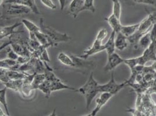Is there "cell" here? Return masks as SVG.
Here are the masks:
<instances>
[{
  "label": "cell",
  "instance_id": "obj_13",
  "mask_svg": "<svg viewBox=\"0 0 156 116\" xmlns=\"http://www.w3.org/2000/svg\"><path fill=\"white\" fill-rule=\"evenodd\" d=\"M116 32L114 31H112L111 33L110 36L107 42L104 44V46H105V51L107 52V55H110L111 54L114 53L115 51V35Z\"/></svg>",
  "mask_w": 156,
  "mask_h": 116
},
{
  "label": "cell",
  "instance_id": "obj_1",
  "mask_svg": "<svg viewBox=\"0 0 156 116\" xmlns=\"http://www.w3.org/2000/svg\"><path fill=\"white\" fill-rule=\"evenodd\" d=\"M98 87L99 84L94 78L93 73H91L86 83L75 91L82 94L85 97L86 110L89 109L93 99L100 93Z\"/></svg>",
  "mask_w": 156,
  "mask_h": 116
},
{
  "label": "cell",
  "instance_id": "obj_12",
  "mask_svg": "<svg viewBox=\"0 0 156 116\" xmlns=\"http://www.w3.org/2000/svg\"><path fill=\"white\" fill-rule=\"evenodd\" d=\"M105 20L108 22L112 31L116 32V34L121 32L122 25L121 23L120 19L117 18L113 14H111L108 17L105 18Z\"/></svg>",
  "mask_w": 156,
  "mask_h": 116
},
{
  "label": "cell",
  "instance_id": "obj_20",
  "mask_svg": "<svg viewBox=\"0 0 156 116\" xmlns=\"http://www.w3.org/2000/svg\"><path fill=\"white\" fill-rule=\"evenodd\" d=\"M38 90H41L45 95L47 98H49L52 93L51 82L46 80L42 84L40 85Z\"/></svg>",
  "mask_w": 156,
  "mask_h": 116
},
{
  "label": "cell",
  "instance_id": "obj_14",
  "mask_svg": "<svg viewBox=\"0 0 156 116\" xmlns=\"http://www.w3.org/2000/svg\"><path fill=\"white\" fill-rule=\"evenodd\" d=\"M139 26H140V22L136 24L132 25L122 26L120 32H121L122 34H124V36H125L126 37L129 38L136 32L139 27Z\"/></svg>",
  "mask_w": 156,
  "mask_h": 116
},
{
  "label": "cell",
  "instance_id": "obj_18",
  "mask_svg": "<svg viewBox=\"0 0 156 116\" xmlns=\"http://www.w3.org/2000/svg\"><path fill=\"white\" fill-rule=\"evenodd\" d=\"M7 74L10 80H24L29 74V73L20 72L16 70H7Z\"/></svg>",
  "mask_w": 156,
  "mask_h": 116
},
{
  "label": "cell",
  "instance_id": "obj_33",
  "mask_svg": "<svg viewBox=\"0 0 156 116\" xmlns=\"http://www.w3.org/2000/svg\"><path fill=\"white\" fill-rule=\"evenodd\" d=\"M32 58H29V57H25V56H20L18 59H17L16 62H17V63L20 64V65H23V64H25L27 62H29L30 60Z\"/></svg>",
  "mask_w": 156,
  "mask_h": 116
},
{
  "label": "cell",
  "instance_id": "obj_28",
  "mask_svg": "<svg viewBox=\"0 0 156 116\" xmlns=\"http://www.w3.org/2000/svg\"><path fill=\"white\" fill-rule=\"evenodd\" d=\"M83 11H89L92 13H94L96 9L94 5V0H85Z\"/></svg>",
  "mask_w": 156,
  "mask_h": 116
},
{
  "label": "cell",
  "instance_id": "obj_10",
  "mask_svg": "<svg viewBox=\"0 0 156 116\" xmlns=\"http://www.w3.org/2000/svg\"><path fill=\"white\" fill-rule=\"evenodd\" d=\"M22 24L21 22H16L11 26H5L1 27V32H0V39L1 41L3 39L8 37L9 36L16 33L18 31H16L15 29L18 27L21 26Z\"/></svg>",
  "mask_w": 156,
  "mask_h": 116
},
{
  "label": "cell",
  "instance_id": "obj_26",
  "mask_svg": "<svg viewBox=\"0 0 156 116\" xmlns=\"http://www.w3.org/2000/svg\"><path fill=\"white\" fill-rule=\"evenodd\" d=\"M113 2V7H112V13L117 18L120 19L121 12H122V7L121 2L119 0H112Z\"/></svg>",
  "mask_w": 156,
  "mask_h": 116
},
{
  "label": "cell",
  "instance_id": "obj_7",
  "mask_svg": "<svg viewBox=\"0 0 156 116\" xmlns=\"http://www.w3.org/2000/svg\"><path fill=\"white\" fill-rule=\"evenodd\" d=\"M125 59L121 58L118 53H114L108 56V60L104 67V71H112L117 66L124 63Z\"/></svg>",
  "mask_w": 156,
  "mask_h": 116
},
{
  "label": "cell",
  "instance_id": "obj_8",
  "mask_svg": "<svg viewBox=\"0 0 156 116\" xmlns=\"http://www.w3.org/2000/svg\"><path fill=\"white\" fill-rule=\"evenodd\" d=\"M114 95H115V94H112V93H110V92L100 93V97H98L96 101V106L91 111V113L92 116H96L101 109L109 101V100Z\"/></svg>",
  "mask_w": 156,
  "mask_h": 116
},
{
  "label": "cell",
  "instance_id": "obj_16",
  "mask_svg": "<svg viewBox=\"0 0 156 116\" xmlns=\"http://www.w3.org/2000/svg\"><path fill=\"white\" fill-rule=\"evenodd\" d=\"M75 90L76 91V89L74 87L71 86L67 85L63 83L61 80L58 81L51 82V90L52 92L57 91V90Z\"/></svg>",
  "mask_w": 156,
  "mask_h": 116
},
{
  "label": "cell",
  "instance_id": "obj_15",
  "mask_svg": "<svg viewBox=\"0 0 156 116\" xmlns=\"http://www.w3.org/2000/svg\"><path fill=\"white\" fill-rule=\"evenodd\" d=\"M57 59L62 65L68 66V67H75L74 62L71 56H69L64 52H59L57 56Z\"/></svg>",
  "mask_w": 156,
  "mask_h": 116
},
{
  "label": "cell",
  "instance_id": "obj_34",
  "mask_svg": "<svg viewBox=\"0 0 156 116\" xmlns=\"http://www.w3.org/2000/svg\"><path fill=\"white\" fill-rule=\"evenodd\" d=\"M58 2L60 6V9L61 11H63L66 6L67 0H58Z\"/></svg>",
  "mask_w": 156,
  "mask_h": 116
},
{
  "label": "cell",
  "instance_id": "obj_37",
  "mask_svg": "<svg viewBox=\"0 0 156 116\" xmlns=\"http://www.w3.org/2000/svg\"><path fill=\"white\" fill-rule=\"evenodd\" d=\"M2 1H3V0H0V2H1V3L2 2Z\"/></svg>",
  "mask_w": 156,
  "mask_h": 116
},
{
  "label": "cell",
  "instance_id": "obj_9",
  "mask_svg": "<svg viewBox=\"0 0 156 116\" xmlns=\"http://www.w3.org/2000/svg\"><path fill=\"white\" fill-rule=\"evenodd\" d=\"M85 0H72L68 7V13L73 18H76L80 12L83 11Z\"/></svg>",
  "mask_w": 156,
  "mask_h": 116
},
{
  "label": "cell",
  "instance_id": "obj_24",
  "mask_svg": "<svg viewBox=\"0 0 156 116\" xmlns=\"http://www.w3.org/2000/svg\"><path fill=\"white\" fill-rule=\"evenodd\" d=\"M35 35L37 41H39L41 45L46 46L47 48L51 46L48 37L46 36V34H44L41 30L36 32Z\"/></svg>",
  "mask_w": 156,
  "mask_h": 116
},
{
  "label": "cell",
  "instance_id": "obj_21",
  "mask_svg": "<svg viewBox=\"0 0 156 116\" xmlns=\"http://www.w3.org/2000/svg\"><path fill=\"white\" fill-rule=\"evenodd\" d=\"M45 80L46 76L44 73H36L32 84L33 90H38L40 85L42 84Z\"/></svg>",
  "mask_w": 156,
  "mask_h": 116
},
{
  "label": "cell",
  "instance_id": "obj_36",
  "mask_svg": "<svg viewBox=\"0 0 156 116\" xmlns=\"http://www.w3.org/2000/svg\"><path fill=\"white\" fill-rule=\"evenodd\" d=\"M92 116V115H91V113H90V114H87V115H86V116Z\"/></svg>",
  "mask_w": 156,
  "mask_h": 116
},
{
  "label": "cell",
  "instance_id": "obj_3",
  "mask_svg": "<svg viewBox=\"0 0 156 116\" xmlns=\"http://www.w3.org/2000/svg\"><path fill=\"white\" fill-rule=\"evenodd\" d=\"M156 13H149L144 19L140 22V26L136 32L128 38L129 43L133 45H137L140 39L143 35L149 32L153 25L156 23Z\"/></svg>",
  "mask_w": 156,
  "mask_h": 116
},
{
  "label": "cell",
  "instance_id": "obj_35",
  "mask_svg": "<svg viewBox=\"0 0 156 116\" xmlns=\"http://www.w3.org/2000/svg\"><path fill=\"white\" fill-rule=\"evenodd\" d=\"M49 116H57V114H56V110H54L52 111L51 114Z\"/></svg>",
  "mask_w": 156,
  "mask_h": 116
},
{
  "label": "cell",
  "instance_id": "obj_2",
  "mask_svg": "<svg viewBox=\"0 0 156 116\" xmlns=\"http://www.w3.org/2000/svg\"><path fill=\"white\" fill-rule=\"evenodd\" d=\"M39 27L41 31L48 37L51 46H57L60 43H66L71 39V37L67 34L59 32L51 27L45 25L43 18H40V19Z\"/></svg>",
  "mask_w": 156,
  "mask_h": 116
},
{
  "label": "cell",
  "instance_id": "obj_30",
  "mask_svg": "<svg viewBox=\"0 0 156 116\" xmlns=\"http://www.w3.org/2000/svg\"><path fill=\"white\" fill-rule=\"evenodd\" d=\"M108 35V32L107 30V29H101L98 32L97 36L96 39H98V40L101 41H103L104 39L106 38V37Z\"/></svg>",
  "mask_w": 156,
  "mask_h": 116
},
{
  "label": "cell",
  "instance_id": "obj_11",
  "mask_svg": "<svg viewBox=\"0 0 156 116\" xmlns=\"http://www.w3.org/2000/svg\"><path fill=\"white\" fill-rule=\"evenodd\" d=\"M128 43L129 41L128 37H126L121 32L117 33L115 40L116 49L120 51H124L128 47Z\"/></svg>",
  "mask_w": 156,
  "mask_h": 116
},
{
  "label": "cell",
  "instance_id": "obj_4",
  "mask_svg": "<svg viewBox=\"0 0 156 116\" xmlns=\"http://www.w3.org/2000/svg\"><path fill=\"white\" fill-rule=\"evenodd\" d=\"M2 8V18L19 16L30 13L32 10L29 7L18 4H4L1 5Z\"/></svg>",
  "mask_w": 156,
  "mask_h": 116
},
{
  "label": "cell",
  "instance_id": "obj_23",
  "mask_svg": "<svg viewBox=\"0 0 156 116\" xmlns=\"http://www.w3.org/2000/svg\"><path fill=\"white\" fill-rule=\"evenodd\" d=\"M17 65L16 60L6 58L4 59H1L0 61V66L1 68L7 69V70H12L16 65Z\"/></svg>",
  "mask_w": 156,
  "mask_h": 116
},
{
  "label": "cell",
  "instance_id": "obj_27",
  "mask_svg": "<svg viewBox=\"0 0 156 116\" xmlns=\"http://www.w3.org/2000/svg\"><path fill=\"white\" fill-rule=\"evenodd\" d=\"M26 4L27 7H29L31 10L32 12L33 13H36V14H40L39 10L37 8V7L35 1L34 0H22Z\"/></svg>",
  "mask_w": 156,
  "mask_h": 116
},
{
  "label": "cell",
  "instance_id": "obj_6",
  "mask_svg": "<svg viewBox=\"0 0 156 116\" xmlns=\"http://www.w3.org/2000/svg\"><path fill=\"white\" fill-rule=\"evenodd\" d=\"M103 51H105V46L104 44H103V42L98 39H95L91 46L85 50L83 52V54L79 57L86 60L92 55Z\"/></svg>",
  "mask_w": 156,
  "mask_h": 116
},
{
  "label": "cell",
  "instance_id": "obj_22",
  "mask_svg": "<svg viewBox=\"0 0 156 116\" xmlns=\"http://www.w3.org/2000/svg\"><path fill=\"white\" fill-rule=\"evenodd\" d=\"M151 43V36H150V33L149 32L146 33V34L143 35V36L140 39L138 42L137 45L144 50L149 46Z\"/></svg>",
  "mask_w": 156,
  "mask_h": 116
},
{
  "label": "cell",
  "instance_id": "obj_17",
  "mask_svg": "<svg viewBox=\"0 0 156 116\" xmlns=\"http://www.w3.org/2000/svg\"><path fill=\"white\" fill-rule=\"evenodd\" d=\"M23 84V80H10L8 82L5 83L4 85L5 87L8 89H11L15 91L20 92L22 85Z\"/></svg>",
  "mask_w": 156,
  "mask_h": 116
},
{
  "label": "cell",
  "instance_id": "obj_32",
  "mask_svg": "<svg viewBox=\"0 0 156 116\" xmlns=\"http://www.w3.org/2000/svg\"><path fill=\"white\" fill-rule=\"evenodd\" d=\"M136 4H142L149 5H156V0H133Z\"/></svg>",
  "mask_w": 156,
  "mask_h": 116
},
{
  "label": "cell",
  "instance_id": "obj_25",
  "mask_svg": "<svg viewBox=\"0 0 156 116\" xmlns=\"http://www.w3.org/2000/svg\"><path fill=\"white\" fill-rule=\"evenodd\" d=\"M7 89L8 88L7 87H5L0 90V102L6 110V114L8 116H11L9 111V109H8L7 102V96L6 95H7Z\"/></svg>",
  "mask_w": 156,
  "mask_h": 116
},
{
  "label": "cell",
  "instance_id": "obj_5",
  "mask_svg": "<svg viewBox=\"0 0 156 116\" xmlns=\"http://www.w3.org/2000/svg\"><path fill=\"white\" fill-rule=\"evenodd\" d=\"M126 86H127L126 81L121 84H118L116 83L114 77V73L112 71H111L110 80L105 84L99 85L98 88L100 93L110 92L116 95Z\"/></svg>",
  "mask_w": 156,
  "mask_h": 116
},
{
  "label": "cell",
  "instance_id": "obj_19",
  "mask_svg": "<svg viewBox=\"0 0 156 116\" xmlns=\"http://www.w3.org/2000/svg\"><path fill=\"white\" fill-rule=\"evenodd\" d=\"M21 22H22L23 25H24L26 27V29L29 31V34H32V33L35 34L36 32L41 30L40 27L37 26L33 22L29 20L23 19Z\"/></svg>",
  "mask_w": 156,
  "mask_h": 116
},
{
  "label": "cell",
  "instance_id": "obj_31",
  "mask_svg": "<svg viewBox=\"0 0 156 116\" xmlns=\"http://www.w3.org/2000/svg\"><path fill=\"white\" fill-rule=\"evenodd\" d=\"M40 1L44 5H45L46 7L51 9H55L57 8L55 4L52 2L51 0H40Z\"/></svg>",
  "mask_w": 156,
  "mask_h": 116
},
{
  "label": "cell",
  "instance_id": "obj_29",
  "mask_svg": "<svg viewBox=\"0 0 156 116\" xmlns=\"http://www.w3.org/2000/svg\"><path fill=\"white\" fill-rule=\"evenodd\" d=\"M7 57L9 59H12L14 60H17V59L19 58V55L13 51L11 46H9V48L7 50Z\"/></svg>",
  "mask_w": 156,
  "mask_h": 116
}]
</instances>
